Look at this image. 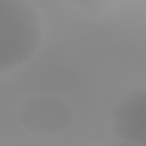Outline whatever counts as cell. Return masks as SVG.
Here are the masks:
<instances>
[{
	"label": "cell",
	"instance_id": "obj_2",
	"mask_svg": "<svg viewBox=\"0 0 146 146\" xmlns=\"http://www.w3.org/2000/svg\"><path fill=\"white\" fill-rule=\"evenodd\" d=\"M16 119L23 130L39 137H52L66 132L73 125L75 112L66 98L57 94H39L21 103Z\"/></svg>",
	"mask_w": 146,
	"mask_h": 146
},
{
	"label": "cell",
	"instance_id": "obj_5",
	"mask_svg": "<svg viewBox=\"0 0 146 146\" xmlns=\"http://www.w3.org/2000/svg\"><path fill=\"white\" fill-rule=\"evenodd\" d=\"M0 141H2V132H0Z\"/></svg>",
	"mask_w": 146,
	"mask_h": 146
},
{
	"label": "cell",
	"instance_id": "obj_3",
	"mask_svg": "<svg viewBox=\"0 0 146 146\" xmlns=\"http://www.w3.org/2000/svg\"><path fill=\"white\" fill-rule=\"evenodd\" d=\"M110 128L119 141L146 146V91L141 87L114 103L110 110Z\"/></svg>",
	"mask_w": 146,
	"mask_h": 146
},
{
	"label": "cell",
	"instance_id": "obj_4",
	"mask_svg": "<svg viewBox=\"0 0 146 146\" xmlns=\"http://www.w3.org/2000/svg\"><path fill=\"white\" fill-rule=\"evenodd\" d=\"M105 146H137V144H125V141H114V144H105Z\"/></svg>",
	"mask_w": 146,
	"mask_h": 146
},
{
	"label": "cell",
	"instance_id": "obj_1",
	"mask_svg": "<svg viewBox=\"0 0 146 146\" xmlns=\"http://www.w3.org/2000/svg\"><path fill=\"white\" fill-rule=\"evenodd\" d=\"M43 16L27 0H0V75L30 64L43 43Z\"/></svg>",
	"mask_w": 146,
	"mask_h": 146
}]
</instances>
